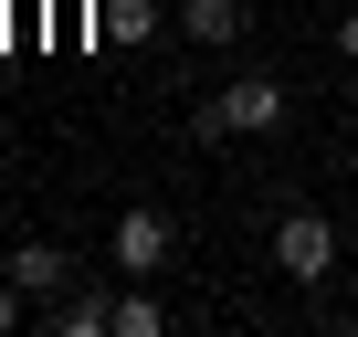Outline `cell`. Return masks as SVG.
Here are the masks:
<instances>
[{
    "mask_svg": "<svg viewBox=\"0 0 358 337\" xmlns=\"http://www.w3.org/2000/svg\"><path fill=\"white\" fill-rule=\"evenodd\" d=\"M32 316H43V306H32V295L11 285V274H0V337H11V327H32Z\"/></svg>",
    "mask_w": 358,
    "mask_h": 337,
    "instance_id": "obj_10",
    "label": "cell"
},
{
    "mask_svg": "<svg viewBox=\"0 0 358 337\" xmlns=\"http://www.w3.org/2000/svg\"><path fill=\"white\" fill-rule=\"evenodd\" d=\"M169 253H179V232H169V211H148V201H137V211H116V232H106V264H116L127 285H148V274H158Z\"/></svg>",
    "mask_w": 358,
    "mask_h": 337,
    "instance_id": "obj_2",
    "label": "cell"
},
{
    "mask_svg": "<svg viewBox=\"0 0 358 337\" xmlns=\"http://www.w3.org/2000/svg\"><path fill=\"white\" fill-rule=\"evenodd\" d=\"M0 274H11V285H22L32 306H43V316H53V306L74 295V253H64V243H22V253L0 264Z\"/></svg>",
    "mask_w": 358,
    "mask_h": 337,
    "instance_id": "obj_3",
    "label": "cell"
},
{
    "mask_svg": "<svg viewBox=\"0 0 358 337\" xmlns=\"http://www.w3.org/2000/svg\"><path fill=\"white\" fill-rule=\"evenodd\" d=\"M337 53H348V64H358V11H337Z\"/></svg>",
    "mask_w": 358,
    "mask_h": 337,
    "instance_id": "obj_11",
    "label": "cell"
},
{
    "mask_svg": "<svg viewBox=\"0 0 358 337\" xmlns=\"http://www.w3.org/2000/svg\"><path fill=\"white\" fill-rule=\"evenodd\" d=\"M274 264H285V285H327V274L348 264V222H327V211H285V222H274Z\"/></svg>",
    "mask_w": 358,
    "mask_h": 337,
    "instance_id": "obj_1",
    "label": "cell"
},
{
    "mask_svg": "<svg viewBox=\"0 0 358 337\" xmlns=\"http://www.w3.org/2000/svg\"><path fill=\"white\" fill-rule=\"evenodd\" d=\"M222 106H232V127H243V137H274L295 95H285L274 74H232V85H222Z\"/></svg>",
    "mask_w": 358,
    "mask_h": 337,
    "instance_id": "obj_6",
    "label": "cell"
},
{
    "mask_svg": "<svg viewBox=\"0 0 358 337\" xmlns=\"http://www.w3.org/2000/svg\"><path fill=\"white\" fill-rule=\"evenodd\" d=\"M0 127H11V116H0Z\"/></svg>",
    "mask_w": 358,
    "mask_h": 337,
    "instance_id": "obj_13",
    "label": "cell"
},
{
    "mask_svg": "<svg viewBox=\"0 0 358 337\" xmlns=\"http://www.w3.org/2000/svg\"><path fill=\"white\" fill-rule=\"evenodd\" d=\"M190 137H201V148H222V137H243V127H232V106H222V95H201V106H190Z\"/></svg>",
    "mask_w": 358,
    "mask_h": 337,
    "instance_id": "obj_9",
    "label": "cell"
},
{
    "mask_svg": "<svg viewBox=\"0 0 358 337\" xmlns=\"http://www.w3.org/2000/svg\"><path fill=\"white\" fill-rule=\"evenodd\" d=\"M116 337H169V306L148 285H116Z\"/></svg>",
    "mask_w": 358,
    "mask_h": 337,
    "instance_id": "obj_8",
    "label": "cell"
},
{
    "mask_svg": "<svg viewBox=\"0 0 358 337\" xmlns=\"http://www.w3.org/2000/svg\"><path fill=\"white\" fill-rule=\"evenodd\" d=\"M53 337H116V295H106V285H74V295L53 306Z\"/></svg>",
    "mask_w": 358,
    "mask_h": 337,
    "instance_id": "obj_7",
    "label": "cell"
},
{
    "mask_svg": "<svg viewBox=\"0 0 358 337\" xmlns=\"http://www.w3.org/2000/svg\"><path fill=\"white\" fill-rule=\"evenodd\" d=\"M348 264H358V201H348Z\"/></svg>",
    "mask_w": 358,
    "mask_h": 337,
    "instance_id": "obj_12",
    "label": "cell"
},
{
    "mask_svg": "<svg viewBox=\"0 0 358 337\" xmlns=\"http://www.w3.org/2000/svg\"><path fill=\"white\" fill-rule=\"evenodd\" d=\"M158 32H179V11H169V0H95V43H116V53L137 43V53H148Z\"/></svg>",
    "mask_w": 358,
    "mask_h": 337,
    "instance_id": "obj_4",
    "label": "cell"
},
{
    "mask_svg": "<svg viewBox=\"0 0 358 337\" xmlns=\"http://www.w3.org/2000/svg\"><path fill=\"white\" fill-rule=\"evenodd\" d=\"M169 11H179V43H211V53L253 32V0H169Z\"/></svg>",
    "mask_w": 358,
    "mask_h": 337,
    "instance_id": "obj_5",
    "label": "cell"
}]
</instances>
